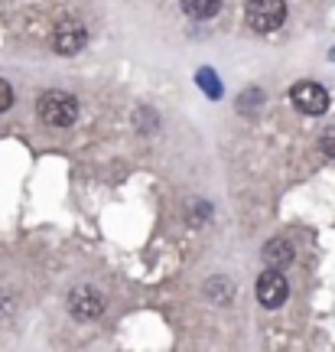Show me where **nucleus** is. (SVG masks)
I'll return each mask as SVG.
<instances>
[{
    "instance_id": "3",
    "label": "nucleus",
    "mask_w": 335,
    "mask_h": 352,
    "mask_svg": "<svg viewBox=\"0 0 335 352\" xmlns=\"http://www.w3.org/2000/svg\"><path fill=\"white\" fill-rule=\"evenodd\" d=\"M290 101L299 114H310V118H319L329 108V91H325L319 82H297L290 88Z\"/></svg>"
},
{
    "instance_id": "13",
    "label": "nucleus",
    "mask_w": 335,
    "mask_h": 352,
    "mask_svg": "<svg viewBox=\"0 0 335 352\" xmlns=\"http://www.w3.org/2000/svg\"><path fill=\"white\" fill-rule=\"evenodd\" d=\"M254 104H261V91L257 88H251L248 95H244V101H238V108H254Z\"/></svg>"
},
{
    "instance_id": "7",
    "label": "nucleus",
    "mask_w": 335,
    "mask_h": 352,
    "mask_svg": "<svg viewBox=\"0 0 335 352\" xmlns=\"http://www.w3.org/2000/svg\"><path fill=\"white\" fill-rule=\"evenodd\" d=\"M261 258H264V264L267 267H290L293 264V258H297V252H293V245L286 239H270L267 245H264V252H261Z\"/></svg>"
},
{
    "instance_id": "14",
    "label": "nucleus",
    "mask_w": 335,
    "mask_h": 352,
    "mask_svg": "<svg viewBox=\"0 0 335 352\" xmlns=\"http://www.w3.org/2000/svg\"><path fill=\"white\" fill-rule=\"evenodd\" d=\"M10 314H13V300L7 297V294H0V323H3Z\"/></svg>"
},
{
    "instance_id": "11",
    "label": "nucleus",
    "mask_w": 335,
    "mask_h": 352,
    "mask_svg": "<svg viewBox=\"0 0 335 352\" xmlns=\"http://www.w3.org/2000/svg\"><path fill=\"white\" fill-rule=\"evenodd\" d=\"M319 151H323L325 157H335V124L325 127L323 134H319Z\"/></svg>"
},
{
    "instance_id": "12",
    "label": "nucleus",
    "mask_w": 335,
    "mask_h": 352,
    "mask_svg": "<svg viewBox=\"0 0 335 352\" xmlns=\"http://www.w3.org/2000/svg\"><path fill=\"white\" fill-rule=\"evenodd\" d=\"M13 104V88L7 85V82H3V78H0V114L7 111V108H10Z\"/></svg>"
},
{
    "instance_id": "1",
    "label": "nucleus",
    "mask_w": 335,
    "mask_h": 352,
    "mask_svg": "<svg viewBox=\"0 0 335 352\" xmlns=\"http://www.w3.org/2000/svg\"><path fill=\"white\" fill-rule=\"evenodd\" d=\"M36 114H39V121H43V124L69 127V124H75V118H78V101H75L69 91L52 88V91H43V95H39Z\"/></svg>"
},
{
    "instance_id": "6",
    "label": "nucleus",
    "mask_w": 335,
    "mask_h": 352,
    "mask_svg": "<svg viewBox=\"0 0 335 352\" xmlns=\"http://www.w3.org/2000/svg\"><path fill=\"white\" fill-rule=\"evenodd\" d=\"M85 43H88V30L78 20H62L56 26V33H52V50L59 56H75V52H82Z\"/></svg>"
},
{
    "instance_id": "4",
    "label": "nucleus",
    "mask_w": 335,
    "mask_h": 352,
    "mask_svg": "<svg viewBox=\"0 0 335 352\" xmlns=\"http://www.w3.org/2000/svg\"><path fill=\"white\" fill-rule=\"evenodd\" d=\"M286 297H290V284L280 267H267L261 277H257V300L267 307V310H277L284 307Z\"/></svg>"
},
{
    "instance_id": "2",
    "label": "nucleus",
    "mask_w": 335,
    "mask_h": 352,
    "mask_svg": "<svg viewBox=\"0 0 335 352\" xmlns=\"http://www.w3.org/2000/svg\"><path fill=\"white\" fill-rule=\"evenodd\" d=\"M244 20L254 33H273L286 20V3L284 0H248Z\"/></svg>"
},
{
    "instance_id": "8",
    "label": "nucleus",
    "mask_w": 335,
    "mask_h": 352,
    "mask_svg": "<svg viewBox=\"0 0 335 352\" xmlns=\"http://www.w3.org/2000/svg\"><path fill=\"white\" fill-rule=\"evenodd\" d=\"M183 10L192 20H211L215 13L222 10V0H183Z\"/></svg>"
},
{
    "instance_id": "10",
    "label": "nucleus",
    "mask_w": 335,
    "mask_h": 352,
    "mask_svg": "<svg viewBox=\"0 0 335 352\" xmlns=\"http://www.w3.org/2000/svg\"><path fill=\"white\" fill-rule=\"evenodd\" d=\"M199 85L209 91L211 98H218V95H222V85H218V78H211V69H199Z\"/></svg>"
},
{
    "instance_id": "5",
    "label": "nucleus",
    "mask_w": 335,
    "mask_h": 352,
    "mask_svg": "<svg viewBox=\"0 0 335 352\" xmlns=\"http://www.w3.org/2000/svg\"><path fill=\"white\" fill-rule=\"evenodd\" d=\"M65 307H69V314L75 320H98L104 314V297L95 287H75L65 297Z\"/></svg>"
},
{
    "instance_id": "9",
    "label": "nucleus",
    "mask_w": 335,
    "mask_h": 352,
    "mask_svg": "<svg viewBox=\"0 0 335 352\" xmlns=\"http://www.w3.org/2000/svg\"><path fill=\"white\" fill-rule=\"evenodd\" d=\"M231 280H228V277H211L209 280V287H205V294H209L211 300L215 303H228L231 300Z\"/></svg>"
}]
</instances>
